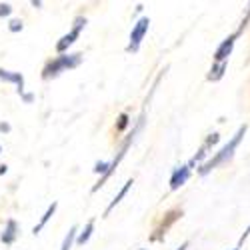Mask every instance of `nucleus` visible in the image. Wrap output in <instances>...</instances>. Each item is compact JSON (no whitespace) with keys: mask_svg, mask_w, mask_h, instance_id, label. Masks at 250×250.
Segmentation results:
<instances>
[{"mask_svg":"<svg viewBox=\"0 0 250 250\" xmlns=\"http://www.w3.org/2000/svg\"><path fill=\"white\" fill-rule=\"evenodd\" d=\"M10 32H20L22 30V20H10Z\"/></svg>","mask_w":250,"mask_h":250,"instance_id":"2eb2a0df","label":"nucleus"},{"mask_svg":"<svg viewBox=\"0 0 250 250\" xmlns=\"http://www.w3.org/2000/svg\"><path fill=\"white\" fill-rule=\"evenodd\" d=\"M240 32H234V34H230L228 36L224 42L216 48V52H214V62H226L228 60V56H230V52H232V48H234V42H236V36H238Z\"/></svg>","mask_w":250,"mask_h":250,"instance_id":"39448f33","label":"nucleus"},{"mask_svg":"<svg viewBox=\"0 0 250 250\" xmlns=\"http://www.w3.org/2000/svg\"><path fill=\"white\" fill-rule=\"evenodd\" d=\"M108 168H110V162H98V164L94 166V172H102V174H106V172H108Z\"/></svg>","mask_w":250,"mask_h":250,"instance_id":"4468645a","label":"nucleus"},{"mask_svg":"<svg viewBox=\"0 0 250 250\" xmlns=\"http://www.w3.org/2000/svg\"><path fill=\"white\" fill-rule=\"evenodd\" d=\"M0 80H4V82H12V84L18 86V92L22 94L24 92V78L20 72H10V70H2L0 68Z\"/></svg>","mask_w":250,"mask_h":250,"instance_id":"0eeeda50","label":"nucleus"},{"mask_svg":"<svg viewBox=\"0 0 250 250\" xmlns=\"http://www.w3.org/2000/svg\"><path fill=\"white\" fill-rule=\"evenodd\" d=\"M126 124H128V116H126V114H120V118H118V126H116V128L122 130L124 126H126Z\"/></svg>","mask_w":250,"mask_h":250,"instance_id":"dca6fc26","label":"nucleus"},{"mask_svg":"<svg viewBox=\"0 0 250 250\" xmlns=\"http://www.w3.org/2000/svg\"><path fill=\"white\" fill-rule=\"evenodd\" d=\"M10 130V124H6V122H0V132H8Z\"/></svg>","mask_w":250,"mask_h":250,"instance_id":"a211bd4d","label":"nucleus"},{"mask_svg":"<svg viewBox=\"0 0 250 250\" xmlns=\"http://www.w3.org/2000/svg\"><path fill=\"white\" fill-rule=\"evenodd\" d=\"M12 12V6L10 4H0V16H8Z\"/></svg>","mask_w":250,"mask_h":250,"instance_id":"f3484780","label":"nucleus"},{"mask_svg":"<svg viewBox=\"0 0 250 250\" xmlns=\"http://www.w3.org/2000/svg\"><path fill=\"white\" fill-rule=\"evenodd\" d=\"M190 166L188 164H184V166H178V168L172 172V176H170V188L172 190H176V188H180L182 184H186V180H188V176H190Z\"/></svg>","mask_w":250,"mask_h":250,"instance_id":"423d86ee","label":"nucleus"},{"mask_svg":"<svg viewBox=\"0 0 250 250\" xmlns=\"http://www.w3.org/2000/svg\"><path fill=\"white\" fill-rule=\"evenodd\" d=\"M0 150H2V148H0Z\"/></svg>","mask_w":250,"mask_h":250,"instance_id":"b1692460","label":"nucleus"},{"mask_svg":"<svg viewBox=\"0 0 250 250\" xmlns=\"http://www.w3.org/2000/svg\"><path fill=\"white\" fill-rule=\"evenodd\" d=\"M226 62H214V66L210 68V74H208V80H212V82H216V80H220L222 76H224V70H226Z\"/></svg>","mask_w":250,"mask_h":250,"instance_id":"9b49d317","label":"nucleus"},{"mask_svg":"<svg viewBox=\"0 0 250 250\" xmlns=\"http://www.w3.org/2000/svg\"><path fill=\"white\" fill-rule=\"evenodd\" d=\"M148 26H150V18H146V16H142L138 22L134 24V28L130 32V44L126 46L128 52H136L140 48L144 36H146V32H148Z\"/></svg>","mask_w":250,"mask_h":250,"instance_id":"7ed1b4c3","label":"nucleus"},{"mask_svg":"<svg viewBox=\"0 0 250 250\" xmlns=\"http://www.w3.org/2000/svg\"><path fill=\"white\" fill-rule=\"evenodd\" d=\"M248 234H250V226H248V228H246V230H244V234L240 236V244H242V242H244V240L248 238Z\"/></svg>","mask_w":250,"mask_h":250,"instance_id":"6ab92c4d","label":"nucleus"},{"mask_svg":"<svg viewBox=\"0 0 250 250\" xmlns=\"http://www.w3.org/2000/svg\"><path fill=\"white\" fill-rule=\"evenodd\" d=\"M92 230H94V220H88V224H86V228L82 230L80 234H78V244H84V242H88V238H90V234H92Z\"/></svg>","mask_w":250,"mask_h":250,"instance_id":"f8f14e48","label":"nucleus"},{"mask_svg":"<svg viewBox=\"0 0 250 250\" xmlns=\"http://www.w3.org/2000/svg\"><path fill=\"white\" fill-rule=\"evenodd\" d=\"M74 238H76V226H72L70 230H68V234L64 236V242H62L60 250H70V248H72V242H74Z\"/></svg>","mask_w":250,"mask_h":250,"instance_id":"ddd939ff","label":"nucleus"},{"mask_svg":"<svg viewBox=\"0 0 250 250\" xmlns=\"http://www.w3.org/2000/svg\"><path fill=\"white\" fill-rule=\"evenodd\" d=\"M56 206H58V204H56V202H52V204H50V206L46 208V212H44V216H42V218H40V222H38V224L34 226V230H32L34 234H40V230H42V228H44V226L48 224V220L52 218V214H54V210H56Z\"/></svg>","mask_w":250,"mask_h":250,"instance_id":"9d476101","label":"nucleus"},{"mask_svg":"<svg viewBox=\"0 0 250 250\" xmlns=\"http://www.w3.org/2000/svg\"><path fill=\"white\" fill-rule=\"evenodd\" d=\"M246 124H242V126L236 130V134L230 138V140H228V144H226V146L220 150V152H216L210 160H208V162H204L202 164V168H200V174H208V172H210L212 168H216V166H220V164H224V162H228V160H230L232 156H234V150L238 148V144H240V140H242V136L246 134Z\"/></svg>","mask_w":250,"mask_h":250,"instance_id":"f257e3e1","label":"nucleus"},{"mask_svg":"<svg viewBox=\"0 0 250 250\" xmlns=\"http://www.w3.org/2000/svg\"><path fill=\"white\" fill-rule=\"evenodd\" d=\"M82 56L80 54H62V56H56L54 60H50L48 64L44 66V78H54L58 76L60 72H66V70H72L80 64Z\"/></svg>","mask_w":250,"mask_h":250,"instance_id":"f03ea898","label":"nucleus"},{"mask_svg":"<svg viewBox=\"0 0 250 250\" xmlns=\"http://www.w3.org/2000/svg\"><path fill=\"white\" fill-rule=\"evenodd\" d=\"M16 234H18V224L16 220H6V226H4V232H2V242L4 244H12L16 240Z\"/></svg>","mask_w":250,"mask_h":250,"instance_id":"6e6552de","label":"nucleus"},{"mask_svg":"<svg viewBox=\"0 0 250 250\" xmlns=\"http://www.w3.org/2000/svg\"><path fill=\"white\" fill-rule=\"evenodd\" d=\"M132 184H134V182H132V180H128L126 184H124V186H122V188H120V192H118V194L114 196V200H112V202L108 204V208H106V210H104V216H108V214L112 212V208H114L116 204H120V200H122L124 196H126V192L130 190V186H132Z\"/></svg>","mask_w":250,"mask_h":250,"instance_id":"1a4fd4ad","label":"nucleus"},{"mask_svg":"<svg viewBox=\"0 0 250 250\" xmlns=\"http://www.w3.org/2000/svg\"><path fill=\"white\" fill-rule=\"evenodd\" d=\"M86 26V18H76L74 20V26H72V30L68 32V34H64V36H62L60 38V42L56 44V50L58 52H64V50H68L74 42H76V38L80 36V32H82V28H84Z\"/></svg>","mask_w":250,"mask_h":250,"instance_id":"20e7f679","label":"nucleus"},{"mask_svg":"<svg viewBox=\"0 0 250 250\" xmlns=\"http://www.w3.org/2000/svg\"><path fill=\"white\" fill-rule=\"evenodd\" d=\"M6 170H8V166H0V174H6Z\"/></svg>","mask_w":250,"mask_h":250,"instance_id":"412c9836","label":"nucleus"},{"mask_svg":"<svg viewBox=\"0 0 250 250\" xmlns=\"http://www.w3.org/2000/svg\"><path fill=\"white\" fill-rule=\"evenodd\" d=\"M186 248H188V244H186V242H184V244H182V246H180L178 250H186Z\"/></svg>","mask_w":250,"mask_h":250,"instance_id":"4be33fe9","label":"nucleus"},{"mask_svg":"<svg viewBox=\"0 0 250 250\" xmlns=\"http://www.w3.org/2000/svg\"><path fill=\"white\" fill-rule=\"evenodd\" d=\"M22 98H24V102H32V100H34L32 94H22Z\"/></svg>","mask_w":250,"mask_h":250,"instance_id":"aec40b11","label":"nucleus"},{"mask_svg":"<svg viewBox=\"0 0 250 250\" xmlns=\"http://www.w3.org/2000/svg\"><path fill=\"white\" fill-rule=\"evenodd\" d=\"M234 250H238V248H234Z\"/></svg>","mask_w":250,"mask_h":250,"instance_id":"5701e85b","label":"nucleus"}]
</instances>
